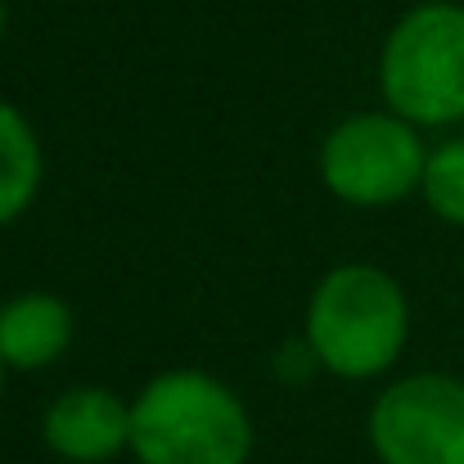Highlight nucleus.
<instances>
[{
  "instance_id": "obj_1",
  "label": "nucleus",
  "mask_w": 464,
  "mask_h": 464,
  "mask_svg": "<svg viewBox=\"0 0 464 464\" xmlns=\"http://www.w3.org/2000/svg\"><path fill=\"white\" fill-rule=\"evenodd\" d=\"M131 456L140 464H248L253 420L212 374L171 370L131 401Z\"/></svg>"
},
{
  "instance_id": "obj_2",
  "label": "nucleus",
  "mask_w": 464,
  "mask_h": 464,
  "mask_svg": "<svg viewBox=\"0 0 464 464\" xmlns=\"http://www.w3.org/2000/svg\"><path fill=\"white\" fill-rule=\"evenodd\" d=\"M411 311L392 276L374 266L329 271L307 307L311 356L338 379L383 374L406 347Z\"/></svg>"
},
{
  "instance_id": "obj_3",
  "label": "nucleus",
  "mask_w": 464,
  "mask_h": 464,
  "mask_svg": "<svg viewBox=\"0 0 464 464\" xmlns=\"http://www.w3.org/2000/svg\"><path fill=\"white\" fill-rule=\"evenodd\" d=\"M383 100L411 127L464 122V5L424 0L388 36Z\"/></svg>"
},
{
  "instance_id": "obj_4",
  "label": "nucleus",
  "mask_w": 464,
  "mask_h": 464,
  "mask_svg": "<svg viewBox=\"0 0 464 464\" xmlns=\"http://www.w3.org/2000/svg\"><path fill=\"white\" fill-rule=\"evenodd\" d=\"M429 154L420 131L397 113H356L338 122L320 150L324 185L361 208H383L424 185Z\"/></svg>"
},
{
  "instance_id": "obj_5",
  "label": "nucleus",
  "mask_w": 464,
  "mask_h": 464,
  "mask_svg": "<svg viewBox=\"0 0 464 464\" xmlns=\"http://www.w3.org/2000/svg\"><path fill=\"white\" fill-rule=\"evenodd\" d=\"M370 447L383 464H464V379L411 374L379 392Z\"/></svg>"
},
{
  "instance_id": "obj_6",
  "label": "nucleus",
  "mask_w": 464,
  "mask_h": 464,
  "mask_svg": "<svg viewBox=\"0 0 464 464\" xmlns=\"http://www.w3.org/2000/svg\"><path fill=\"white\" fill-rule=\"evenodd\" d=\"M41 433L63 464H109L131 451V406L109 388H72L45 411Z\"/></svg>"
},
{
  "instance_id": "obj_7",
  "label": "nucleus",
  "mask_w": 464,
  "mask_h": 464,
  "mask_svg": "<svg viewBox=\"0 0 464 464\" xmlns=\"http://www.w3.org/2000/svg\"><path fill=\"white\" fill-rule=\"evenodd\" d=\"M72 343V311L54 294H23L0 307V356L9 370H41Z\"/></svg>"
},
{
  "instance_id": "obj_8",
  "label": "nucleus",
  "mask_w": 464,
  "mask_h": 464,
  "mask_svg": "<svg viewBox=\"0 0 464 464\" xmlns=\"http://www.w3.org/2000/svg\"><path fill=\"white\" fill-rule=\"evenodd\" d=\"M41 185V145L27 118L0 100V226H9Z\"/></svg>"
},
{
  "instance_id": "obj_9",
  "label": "nucleus",
  "mask_w": 464,
  "mask_h": 464,
  "mask_svg": "<svg viewBox=\"0 0 464 464\" xmlns=\"http://www.w3.org/2000/svg\"><path fill=\"white\" fill-rule=\"evenodd\" d=\"M424 198L429 208L451 221V226H464V140H447L442 150L429 154V167H424Z\"/></svg>"
},
{
  "instance_id": "obj_10",
  "label": "nucleus",
  "mask_w": 464,
  "mask_h": 464,
  "mask_svg": "<svg viewBox=\"0 0 464 464\" xmlns=\"http://www.w3.org/2000/svg\"><path fill=\"white\" fill-rule=\"evenodd\" d=\"M0 383H5V356H0Z\"/></svg>"
},
{
  "instance_id": "obj_11",
  "label": "nucleus",
  "mask_w": 464,
  "mask_h": 464,
  "mask_svg": "<svg viewBox=\"0 0 464 464\" xmlns=\"http://www.w3.org/2000/svg\"><path fill=\"white\" fill-rule=\"evenodd\" d=\"M0 27H5V5H0Z\"/></svg>"
}]
</instances>
